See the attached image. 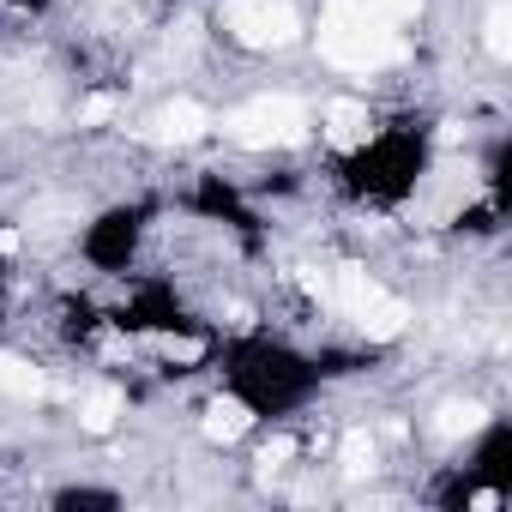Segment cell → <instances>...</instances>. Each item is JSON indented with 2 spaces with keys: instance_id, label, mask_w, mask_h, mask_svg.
Here are the masks:
<instances>
[{
  "instance_id": "cell-10",
  "label": "cell",
  "mask_w": 512,
  "mask_h": 512,
  "mask_svg": "<svg viewBox=\"0 0 512 512\" xmlns=\"http://www.w3.org/2000/svg\"><path fill=\"white\" fill-rule=\"evenodd\" d=\"M338 464H344V476H368V470L380 464V446L368 440V428H350V434H344V446H338Z\"/></svg>"
},
{
  "instance_id": "cell-5",
  "label": "cell",
  "mask_w": 512,
  "mask_h": 512,
  "mask_svg": "<svg viewBox=\"0 0 512 512\" xmlns=\"http://www.w3.org/2000/svg\"><path fill=\"white\" fill-rule=\"evenodd\" d=\"M151 127H157V139H163V145H187V139H199L211 121H205V109H199V103H187V97H181V103L157 109V121H151Z\"/></svg>"
},
{
  "instance_id": "cell-4",
  "label": "cell",
  "mask_w": 512,
  "mask_h": 512,
  "mask_svg": "<svg viewBox=\"0 0 512 512\" xmlns=\"http://www.w3.org/2000/svg\"><path fill=\"white\" fill-rule=\"evenodd\" d=\"M223 25H229V37L247 43V49H278V43H290V37L302 31L284 0H229V7H223Z\"/></svg>"
},
{
  "instance_id": "cell-15",
  "label": "cell",
  "mask_w": 512,
  "mask_h": 512,
  "mask_svg": "<svg viewBox=\"0 0 512 512\" xmlns=\"http://www.w3.org/2000/svg\"><path fill=\"white\" fill-rule=\"evenodd\" d=\"M368 7L386 19H410V13H422V0H368Z\"/></svg>"
},
{
  "instance_id": "cell-7",
  "label": "cell",
  "mask_w": 512,
  "mask_h": 512,
  "mask_svg": "<svg viewBox=\"0 0 512 512\" xmlns=\"http://www.w3.org/2000/svg\"><path fill=\"white\" fill-rule=\"evenodd\" d=\"M49 386H43V368H31V362H19V356H0V398H19V404H31V398H43Z\"/></svg>"
},
{
  "instance_id": "cell-2",
  "label": "cell",
  "mask_w": 512,
  "mask_h": 512,
  "mask_svg": "<svg viewBox=\"0 0 512 512\" xmlns=\"http://www.w3.org/2000/svg\"><path fill=\"white\" fill-rule=\"evenodd\" d=\"M223 133L247 151H266V145H296L308 133V109L296 97H260V103H247L223 121Z\"/></svg>"
},
{
  "instance_id": "cell-8",
  "label": "cell",
  "mask_w": 512,
  "mask_h": 512,
  "mask_svg": "<svg viewBox=\"0 0 512 512\" xmlns=\"http://www.w3.org/2000/svg\"><path fill=\"white\" fill-rule=\"evenodd\" d=\"M115 416H121V392H115V386H97V392L79 404V428H85V434H109Z\"/></svg>"
},
{
  "instance_id": "cell-6",
  "label": "cell",
  "mask_w": 512,
  "mask_h": 512,
  "mask_svg": "<svg viewBox=\"0 0 512 512\" xmlns=\"http://www.w3.org/2000/svg\"><path fill=\"white\" fill-rule=\"evenodd\" d=\"M326 139H332V145H362V139H368V103L338 97V103L326 109Z\"/></svg>"
},
{
  "instance_id": "cell-11",
  "label": "cell",
  "mask_w": 512,
  "mask_h": 512,
  "mask_svg": "<svg viewBox=\"0 0 512 512\" xmlns=\"http://www.w3.org/2000/svg\"><path fill=\"white\" fill-rule=\"evenodd\" d=\"M482 428V410L476 404H440V416H434V434L440 440H458V434H476Z\"/></svg>"
},
{
  "instance_id": "cell-12",
  "label": "cell",
  "mask_w": 512,
  "mask_h": 512,
  "mask_svg": "<svg viewBox=\"0 0 512 512\" xmlns=\"http://www.w3.org/2000/svg\"><path fill=\"white\" fill-rule=\"evenodd\" d=\"M506 25H512V19H506V7H488V25H482V31H488V55H494V61H506V55H512Z\"/></svg>"
},
{
  "instance_id": "cell-14",
  "label": "cell",
  "mask_w": 512,
  "mask_h": 512,
  "mask_svg": "<svg viewBox=\"0 0 512 512\" xmlns=\"http://www.w3.org/2000/svg\"><path fill=\"white\" fill-rule=\"evenodd\" d=\"M109 115H115V97H109V91H103V97H91V103L79 109V121H85V127H97V121H109Z\"/></svg>"
},
{
  "instance_id": "cell-3",
  "label": "cell",
  "mask_w": 512,
  "mask_h": 512,
  "mask_svg": "<svg viewBox=\"0 0 512 512\" xmlns=\"http://www.w3.org/2000/svg\"><path fill=\"white\" fill-rule=\"evenodd\" d=\"M332 302H338V308L368 332V338H398V332H404V320H410V314H404V302H398V296H386V290H380L368 272H356V266H344V272L332 278Z\"/></svg>"
},
{
  "instance_id": "cell-13",
  "label": "cell",
  "mask_w": 512,
  "mask_h": 512,
  "mask_svg": "<svg viewBox=\"0 0 512 512\" xmlns=\"http://www.w3.org/2000/svg\"><path fill=\"white\" fill-rule=\"evenodd\" d=\"M157 356H169V362H199L205 344H199V338H175V332H163V338H157Z\"/></svg>"
},
{
  "instance_id": "cell-9",
  "label": "cell",
  "mask_w": 512,
  "mask_h": 512,
  "mask_svg": "<svg viewBox=\"0 0 512 512\" xmlns=\"http://www.w3.org/2000/svg\"><path fill=\"white\" fill-rule=\"evenodd\" d=\"M247 422H253V416H247L241 398H211V410H205V440H235Z\"/></svg>"
},
{
  "instance_id": "cell-1",
  "label": "cell",
  "mask_w": 512,
  "mask_h": 512,
  "mask_svg": "<svg viewBox=\"0 0 512 512\" xmlns=\"http://www.w3.org/2000/svg\"><path fill=\"white\" fill-rule=\"evenodd\" d=\"M320 55L344 73H380L398 61V19L374 13L368 0H332L320 19Z\"/></svg>"
}]
</instances>
